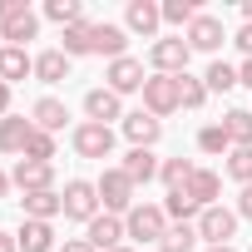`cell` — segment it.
I'll return each instance as SVG.
<instances>
[{"label": "cell", "mask_w": 252, "mask_h": 252, "mask_svg": "<svg viewBox=\"0 0 252 252\" xmlns=\"http://www.w3.org/2000/svg\"><path fill=\"white\" fill-rule=\"evenodd\" d=\"M94 188H99V208H104V213H114V218H129V208L139 203V198H134L139 188L129 183V173H124V168H104Z\"/></svg>", "instance_id": "cell-1"}, {"label": "cell", "mask_w": 252, "mask_h": 252, "mask_svg": "<svg viewBox=\"0 0 252 252\" xmlns=\"http://www.w3.org/2000/svg\"><path fill=\"white\" fill-rule=\"evenodd\" d=\"M173 222H168V213L158 208V203H134L129 208V218H124V232H129L134 242H163V232H168Z\"/></svg>", "instance_id": "cell-2"}, {"label": "cell", "mask_w": 252, "mask_h": 252, "mask_svg": "<svg viewBox=\"0 0 252 252\" xmlns=\"http://www.w3.org/2000/svg\"><path fill=\"white\" fill-rule=\"evenodd\" d=\"M188 60H193V50H188L183 35H163V40L149 45V64H154V74H188Z\"/></svg>", "instance_id": "cell-3"}, {"label": "cell", "mask_w": 252, "mask_h": 252, "mask_svg": "<svg viewBox=\"0 0 252 252\" xmlns=\"http://www.w3.org/2000/svg\"><path fill=\"white\" fill-rule=\"evenodd\" d=\"M60 198H64V218H69V222H84V227H89V222L99 218V188H94L89 178H69Z\"/></svg>", "instance_id": "cell-4"}, {"label": "cell", "mask_w": 252, "mask_h": 252, "mask_svg": "<svg viewBox=\"0 0 252 252\" xmlns=\"http://www.w3.org/2000/svg\"><path fill=\"white\" fill-rule=\"evenodd\" d=\"M193 227H198V237H203L208 247H227V242H232V232H237V208H218V203H213V208H203V213H198V222H193Z\"/></svg>", "instance_id": "cell-5"}, {"label": "cell", "mask_w": 252, "mask_h": 252, "mask_svg": "<svg viewBox=\"0 0 252 252\" xmlns=\"http://www.w3.org/2000/svg\"><path fill=\"white\" fill-rule=\"evenodd\" d=\"M144 109H149L154 119H168L173 109H183V104H178V74H149V84H144Z\"/></svg>", "instance_id": "cell-6"}, {"label": "cell", "mask_w": 252, "mask_h": 252, "mask_svg": "<svg viewBox=\"0 0 252 252\" xmlns=\"http://www.w3.org/2000/svg\"><path fill=\"white\" fill-rule=\"evenodd\" d=\"M74 154L104 163V158L114 154V129H109V124H89V119H84L79 129H74Z\"/></svg>", "instance_id": "cell-7"}, {"label": "cell", "mask_w": 252, "mask_h": 252, "mask_svg": "<svg viewBox=\"0 0 252 252\" xmlns=\"http://www.w3.org/2000/svg\"><path fill=\"white\" fill-rule=\"evenodd\" d=\"M183 40H188V50H203V55H218L222 45H227V30H222V20L218 15H198L188 30H183Z\"/></svg>", "instance_id": "cell-8"}, {"label": "cell", "mask_w": 252, "mask_h": 252, "mask_svg": "<svg viewBox=\"0 0 252 252\" xmlns=\"http://www.w3.org/2000/svg\"><path fill=\"white\" fill-rule=\"evenodd\" d=\"M104 79H109V89H114L119 99L149 84V74H144V64H139L134 55H124V60H109V69H104Z\"/></svg>", "instance_id": "cell-9"}, {"label": "cell", "mask_w": 252, "mask_h": 252, "mask_svg": "<svg viewBox=\"0 0 252 252\" xmlns=\"http://www.w3.org/2000/svg\"><path fill=\"white\" fill-rule=\"evenodd\" d=\"M124 139H129L134 149H154L163 139V119H154L149 109H134V114H124Z\"/></svg>", "instance_id": "cell-10"}, {"label": "cell", "mask_w": 252, "mask_h": 252, "mask_svg": "<svg viewBox=\"0 0 252 252\" xmlns=\"http://www.w3.org/2000/svg\"><path fill=\"white\" fill-rule=\"evenodd\" d=\"M124 218H114V213H99L89 227H84V242L94 247V252H114V247H124Z\"/></svg>", "instance_id": "cell-11"}, {"label": "cell", "mask_w": 252, "mask_h": 252, "mask_svg": "<svg viewBox=\"0 0 252 252\" xmlns=\"http://www.w3.org/2000/svg\"><path fill=\"white\" fill-rule=\"evenodd\" d=\"M10 183H15L20 193H50V188H55V163L20 158V163H15V173H10Z\"/></svg>", "instance_id": "cell-12"}, {"label": "cell", "mask_w": 252, "mask_h": 252, "mask_svg": "<svg viewBox=\"0 0 252 252\" xmlns=\"http://www.w3.org/2000/svg\"><path fill=\"white\" fill-rule=\"evenodd\" d=\"M84 114H89V124H109V119L124 124V99H119L109 84H99V89L84 94Z\"/></svg>", "instance_id": "cell-13"}, {"label": "cell", "mask_w": 252, "mask_h": 252, "mask_svg": "<svg viewBox=\"0 0 252 252\" xmlns=\"http://www.w3.org/2000/svg\"><path fill=\"white\" fill-rule=\"evenodd\" d=\"M163 25V5H154V0H129V10H124V30H134V35H158Z\"/></svg>", "instance_id": "cell-14"}, {"label": "cell", "mask_w": 252, "mask_h": 252, "mask_svg": "<svg viewBox=\"0 0 252 252\" xmlns=\"http://www.w3.org/2000/svg\"><path fill=\"white\" fill-rule=\"evenodd\" d=\"M94 55H104V60H124L129 55V30L124 25H109V20H94Z\"/></svg>", "instance_id": "cell-15"}, {"label": "cell", "mask_w": 252, "mask_h": 252, "mask_svg": "<svg viewBox=\"0 0 252 252\" xmlns=\"http://www.w3.org/2000/svg\"><path fill=\"white\" fill-rule=\"evenodd\" d=\"M30 134H35V124H30L25 114H5V119H0V154H20V158H25Z\"/></svg>", "instance_id": "cell-16"}, {"label": "cell", "mask_w": 252, "mask_h": 252, "mask_svg": "<svg viewBox=\"0 0 252 252\" xmlns=\"http://www.w3.org/2000/svg\"><path fill=\"white\" fill-rule=\"evenodd\" d=\"M64 119H69V109H64L55 94H45V99L30 104V124H35V129H45V134H60V129H64Z\"/></svg>", "instance_id": "cell-17"}, {"label": "cell", "mask_w": 252, "mask_h": 252, "mask_svg": "<svg viewBox=\"0 0 252 252\" xmlns=\"http://www.w3.org/2000/svg\"><path fill=\"white\" fill-rule=\"evenodd\" d=\"M119 168H124V173H129V183L139 188V183H154L163 163L154 158V149H129V154H124V163H119Z\"/></svg>", "instance_id": "cell-18"}, {"label": "cell", "mask_w": 252, "mask_h": 252, "mask_svg": "<svg viewBox=\"0 0 252 252\" xmlns=\"http://www.w3.org/2000/svg\"><path fill=\"white\" fill-rule=\"evenodd\" d=\"M20 213L35 218V222H55V218L64 213V198H60L55 188H50V193H25V198H20Z\"/></svg>", "instance_id": "cell-19"}, {"label": "cell", "mask_w": 252, "mask_h": 252, "mask_svg": "<svg viewBox=\"0 0 252 252\" xmlns=\"http://www.w3.org/2000/svg\"><path fill=\"white\" fill-rule=\"evenodd\" d=\"M15 242H20V252H55V222H35V218H25L20 232H15Z\"/></svg>", "instance_id": "cell-20"}, {"label": "cell", "mask_w": 252, "mask_h": 252, "mask_svg": "<svg viewBox=\"0 0 252 252\" xmlns=\"http://www.w3.org/2000/svg\"><path fill=\"white\" fill-rule=\"evenodd\" d=\"M35 79L40 84H64L69 79V55L64 50H40L35 55Z\"/></svg>", "instance_id": "cell-21"}, {"label": "cell", "mask_w": 252, "mask_h": 252, "mask_svg": "<svg viewBox=\"0 0 252 252\" xmlns=\"http://www.w3.org/2000/svg\"><path fill=\"white\" fill-rule=\"evenodd\" d=\"M183 193H188L198 208H213V203H218V193H222V178H218L213 168H198V173L188 178V188H183Z\"/></svg>", "instance_id": "cell-22"}, {"label": "cell", "mask_w": 252, "mask_h": 252, "mask_svg": "<svg viewBox=\"0 0 252 252\" xmlns=\"http://www.w3.org/2000/svg\"><path fill=\"white\" fill-rule=\"evenodd\" d=\"M25 74H35V55H25V50H15V45H0V79L15 84V79H25Z\"/></svg>", "instance_id": "cell-23"}, {"label": "cell", "mask_w": 252, "mask_h": 252, "mask_svg": "<svg viewBox=\"0 0 252 252\" xmlns=\"http://www.w3.org/2000/svg\"><path fill=\"white\" fill-rule=\"evenodd\" d=\"M222 129H227L232 149H252V109H227L222 114Z\"/></svg>", "instance_id": "cell-24"}, {"label": "cell", "mask_w": 252, "mask_h": 252, "mask_svg": "<svg viewBox=\"0 0 252 252\" xmlns=\"http://www.w3.org/2000/svg\"><path fill=\"white\" fill-rule=\"evenodd\" d=\"M45 20H55L60 30H74L84 25V5L79 0H45Z\"/></svg>", "instance_id": "cell-25"}, {"label": "cell", "mask_w": 252, "mask_h": 252, "mask_svg": "<svg viewBox=\"0 0 252 252\" xmlns=\"http://www.w3.org/2000/svg\"><path fill=\"white\" fill-rule=\"evenodd\" d=\"M35 35H40V15H35V10L20 15V20H10V25H0V40L15 45V50H25V40H35Z\"/></svg>", "instance_id": "cell-26"}, {"label": "cell", "mask_w": 252, "mask_h": 252, "mask_svg": "<svg viewBox=\"0 0 252 252\" xmlns=\"http://www.w3.org/2000/svg\"><path fill=\"white\" fill-rule=\"evenodd\" d=\"M203 237H198V227L193 222H173L168 232H163V242H158V252H193Z\"/></svg>", "instance_id": "cell-27"}, {"label": "cell", "mask_w": 252, "mask_h": 252, "mask_svg": "<svg viewBox=\"0 0 252 252\" xmlns=\"http://www.w3.org/2000/svg\"><path fill=\"white\" fill-rule=\"evenodd\" d=\"M198 173V163H188V158H163V168H158V178H163V188L168 193H178V188H188V178Z\"/></svg>", "instance_id": "cell-28"}, {"label": "cell", "mask_w": 252, "mask_h": 252, "mask_svg": "<svg viewBox=\"0 0 252 252\" xmlns=\"http://www.w3.org/2000/svg\"><path fill=\"white\" fill-rule=\"evenodd\" d=\"M203 84H208V94H227V89H237V69L227 60H213L208 74H203Z\"/></svg>", "instance_id": "cell-29"}, {"label": "cell", "mask_w": 252, "mask_h": 252, "mask_svg": "<svg viewBox=\"0 0 252 252\" xmlns=\"http://www.w3.org/2000/svg\"><path fill=\"white\" fill-rule=\"evenodd\" d=\"M163 213H168V222H198V213H203V208H198V203H193V198L178 188V193H168Z\"/></svg>", "instance_id": "cell-30"}, {"label": "cell", "mask_w": 252, "mask_h": 252, "mask_svg": "<svg viewBox=\"0 0 252 252\" xmlns=\"http://www.w3.org/2000/svg\"><path fill=\"white\" fill-rule=\"evenodd\" d=\"M198 149L203 154H232V139H227L222 124H203V129H198Z\"/></svg>", "instance_id": "cell-31"}, {"label": "cell", "mask_w": 252, "mask_h": 252, "mask_svg": "<svg viewBox=\"0 0 252 252\" xmlns=\"http://www.w3.org/2000/svg\"><path fill=\"white\" fill-rule=\"evenodd\" d=\"M89 35H94V25L84 20V25H74V30H64V45H60V50H64L69 60H74V55H94V40H89Z\"/></svg>", "instance_id": "cell-32"}, {"label": "cell", "mask_w": 252, "mask_h": 252, "mask_svg": "<svg viewBox=\"0 0 252 252\" xmlns=\"http://www.w3.org/2000/svg\"><path fill=\"white\" fill-rule=\"evenodd\" d=\"M178 104L183 109H203L208 104V84L193 79V74H178Z\"/></svg>", "instance_id": "cell-33"}, {"label": "cell", "mask_w": 252, "mask_h": 252, "mask_svg": "<svg viewBox=\"0 0 252 252\" xmlns=\"http://www.w3.org/2000/svg\"><path fill=\"white\" fill-rule=\"evenodd\" d=\"M198 15H203L198 0H163V20H168V25H183V30H188Z\"/></svg>", "instance_id": "cell-34"}, {"label": "cell", "mask_w": 252, "mask_h": 252, "mask_svg": "<svg viewBox=\"0 0 252 252\" xmlns=\"http://www.w3.org/2000/svg\"><path fill=\"white\" fill-rule=\"evenodd\" d=\"M25 158H35V163H50V158H55V134L35 129V134H30V144H25Z\"/></svg>", "instance_id": "cell-35"}, {"label": "cell", "mask_w": 252, "mask_h": 252, "mask_svg": "<svg viewBox=\"0 0 252 252\" xmlns=\"http://www.w3.org/2000/svg\"><path fill=\"white\" fill-rule=\"evenodd\" d=\"M227 178H237L242 188L252 183V149H232L227 154Z\"/></svg>", "instance_id": "cell-36"}, {"label": "cell", "mask_w": 252, "mask_h": 252, "mask_svg": "<svg viewBox=\"0 0 252 252\" xmlns=\"http://www.w3.org/2000/svg\"><path fill=\"white\" fill-rule=\"evenodd\" d=\"M20 15H30L25 0H0V25H10V20H20Z\"/></svg>", "instance_id": "cell-37"}, {"label": "cell", "mask_w": 252, "mask_h": 252, "mask_svg": "<svg viewBox=\"0 0 252 252\" xmlns=\"http://www.w3.org/2000/svg\"><path fill=\"white\" fill-rule=\"evenodd\" d=\"M232 45H237V50H242V55L252 60V25H247V20H242V30L232 35Z\"/></svg>", "instance_id": "cell-38"}, {"label": "cell", "mask_w": 252, "mask_h": 252, "mask_svg": "<svg viewBox=\"0 0 252 252\" xmlns=\"http://www.w3.org/2000/svg\"><path fill=\"white\" fill-rule=\"evenodd\" d=\"M237 218H252V183L237 193Z\"/></svg>", "instance_id": "cell-39"}, {"label": "cell", "mask_w": 252, "mask_h": 252, "mask_svg": "<svg viewBox=\"0 0 252 252\" xmlns=\"http://www.w3.org/2000/svg\"><path fill=\"white\" fill-rule=\"evenodd\" d=\"M60 252H94V247H89L84 237H64V242H60Z\"/></svg>", "instance_id": "cell-40"}, {"label": "cell", "mask_w": 252, "mask_h": 252, "mask_svg": "<svg viewBox=\"0 0 252 252\" xmlns=\"http://www.w3.org/2000/svg\"><path fill=\"white\" fill-rule=\"evenodd\" d=\"M5 114H10V84L0 79V119H5Z\"/></svg>", "instance_id": "cell-41"}, {"label": "cell", "mask_w": 252, "mask_h": 252, "mask_svg": "<svg viewBox=\"0 0 252 252\" xmlns=\"http://www.w3.org/2000/svg\"><path fill=\"white\" fill-rule=\"evenodd\" d=\"M0 252H20V242H15V232H0Z\"/></svg>", "instance_id": "cell-42"}, {"label": "cell", "mask_w": 252, "mask_h": 252, "mask_svg": "<svg viewBox=\"0 0 252 252\" xmlns=\"http://www.w3.org/2000/svg\"><path fill=\"white\" fill-rule=\"evenodd\" d=\"M237 84H247V89H252V60H242V69H237Z\"/></svg>", "instance_id": "cell-43"}, {"label": "cell", "mask_w": 252, "mask_h": 252, "mask_svg": "<svg viewBox=\"0 0 252 252\" xmlns=\"http://www.w3.org/2000/svg\"><path fill=\"white\" fill-rule=\"evenodd\" d=\"M5 193H10V173H5V168H0V198H5Z\"/></svg>", "instance_id": "cell-44"}, {"label": "cell", "mask_w": 252, "mask_h": 252, "mask_svg": "<svg viewBox=\"0 0 252 252\" xmlns=\"http://www.w3.org/2000/svg\"><path fill=\"white\" fill-rule=\"evenodd\" d=\"M208 252H237V247H232V242H227V247H208Z\"/></svg>", "instance_id": "cell-45"}, {"label": "cell", "mask_w": 252, "mask_h": 252, "mask_svg": "<svg viewBox=\"0 0 252 252\" xmlns=\"http://www.w3.org/2000/svg\"><path fill=\"white\" fill-rule=\"evenodd\" d=\"M114 252H134V247H114Z\"/></svg>", "instance_id": "cell-46"}]
</instances>
